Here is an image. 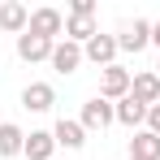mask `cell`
<instances>
[{"label": "cell", "instance_id": "44dd1931", "mask_svg": "<svg viewBox=\"0 0 160 160\" xmlns=\"http://www.w3.org/2000/svg\"><path fill=\"white\" fill-rule=\"evenodd\" d=\"M126 160H134V156H126Z\"/></svg>", "mask_w": 160, "mask_h": 160}, {"label": "cell", "instance_id": "6da1fadb", "mask_svg": "<svg viewBox=\"0 0 160 160\" xmlns=\"http://www.w3.org/2000/svg\"><path fill=\"white\" fill-rule=\"evenodd\" d=\"M130 87H134V74L126 69V65H108V69H100V95H104L108 104L126 100Z\"/></svg>", "mask_w": 160, "mask_h": 160}, {"label": "cell", "instance_id": "ffe728a7", "mask_svg": "<svg viewBox=\"0 0 160 160\" xmlns=\"http://www.w3.org/2000/svg\"><path fill=\"white\" fill-rule=\"evenodd\" d=\"M156 78H160V61H156Z\"/></svg>", "mask_w": 160, "mask_h": 160}, {"label": "cell", "instance_id": "4fadbf2b", "mask_svg": "<svg viewBox=\"0 0 160 160\" xmlns=\"http://www.w3.org/2000/svg\"><path fill=\"white\" fill-rule=\"evenodd\" d=\"M22 147H26V130L13 126V121H0V160L22 156Z\"/></svg>", "mask_w": 160, "mask_h": 160}, {"label": "cell", "instance_id": "277c9868", "mask_svg": "<svg viewBox=\"0 0 160 160\" xmlns=\"http://www.w3.org/2000/svg\"><path fill=\"white\" fill-rule=\"evenodd\" d=\"M82 56L91 61V65H100V69H108V65H117V56H121V43H117V35H95L91 43H82Z\"/></svg>", "mask_w": 160, "mask_h": 160}, {"label": "cell", "instance_id": "8992f818", "mask_svg": "<svg viewBox=\"0 0 160 160\" xmlns=\"http://www.w3.org/2000/svg\"><path fill=\"white\" fill-rule=\"evenodd\" d=\"M56 104V87L52 82H26L22 87V108L26 112H48Z\"/></svg>", "mask_w": 160, "mask_h": 160}, {"label": "cell", "instance_id": "9a60e30c", "mask_svg": "<svg viewBox=\"0 0 160 160\" xmlns=\"http://www.w3.org/2000/svg\"><path fill=\"white\" fill-rule=\"evenodd\" d=\"M130 156H134V160H160V134H152V130H134V138H130Z\"/></svg>", "mask_w": 160, "mask_h": 160}, {"label": "cell", "instance_id": "8fae6325", "mask_svg": "<svg viewBox=\"0 0 160 160\" xmlns=\"http://www.w3.org/2000/svg\"><path fill=\"white\" fill-rule=\"evenodd\" d=\"M52 39H39V35H18V56L26 61V65H35V61H52Z\"/></svg>", "mask_w": 160, "mask_h": 160}, {"label": "cell", "instance_id": "2e32d148", "mask_svg": "<svg viewBox=\"0 0 160 160\" xmlns=\"http://www.w3.org/2000/svg\"><path fill=\"white\" fill-rule=\"evenodd\" d=\"M95 35H100L95 18H69V13H65V39H74V43H91Z\"/></svg>", "mask_w": 160, "mask_h": 160}, {"label": "cell", "instance_id": "30bf717a", "mask_svg": "<svg viewBox=\"0 0 160 160\" xmlns=\"http://www.w3.org/2000/svg\"><path fill=\"white\" fill-rule=\"evenodd\" d=\"M22 156H26V160H56V138H52V130H30Z\"/></svg>", "mask_w": 160, "mask_h": 160}, {"label": "cell", "instance_id": "e0dca14e", "mask_svg": "<svg viewBox=\"0 0 160 160\" xmlns=\"http://www.w3.org/2000/svg\"><path fill=\"white\" fill-rule=\"evenodd\" d=\"M69 18H95V0H69Z\"/></svg>", "mask_w": 160, "mask_h": 160}, {"label": "cell", "instance_id": "52a82bcc", "mask_svg": "<svg viewBox=\"0 0 160 160\" xmlns=\"http://www.w3.org/2000/svg\"><path fill=\"white\" fill-rule=\"evenodd\" d=\"M26 26H30V9L22 0H4L0 4V30L4 35H26Z\"/></svg>", "mask_w": 160, "mask_h": 160}, {"label": "cell", "instance_id": "5bb4252c", "mask_svg": "<svg viewBox=\"0 0 160 160\" xmlns=\"http://www.w3.org/2000/svg\"><path fill=\"white\" fill-rule=\"evenodd\" d=\"M117 121H121V126H130V130H143V126H147V104H138L134 95L117 100Z\"/></svg>", "mask_w": 160, "mask_h": 160}, {"label": "cell", "instance_id": "ac0fdd59", "mask_svg": "<svg viewBox=\"0 0 160 160\" xmlns=\"http://www.w3.org/2000/svg\"><path fill=\"white\" fill-rule=\"evenodd\" d=\"M143 130L160 134V104H152V108H147V126H143Z\"/></svg>", "mask_w": 160, "mask_h": 160}, {"label": "cell", "instance_id": "7a4b0ae2", "mask_svg": "<svg viewBox=\"0 0 160 160\" xmlns=\"http://www.w3.org/2000/svg\"><path fill=\"white\" fill-rule=\"evenodd\" d=\"M78 121H82V130H87V134H91V130H108V126L117 121V104H108L104 95H91V100L82 104Z\"/></svg>", "mask_w": 160, "mask_h": 160}, {"label": "cell", "instance_id": "5b68a950", "mask_svg": "<svg viewBox=\"0 0 160 160\" xmlns=\"http://www.w3.org/2000/svg\"><path fill=\"white\" fill-rule=\"evenodd\" d=\"M82 61H87V56H82V43H74V39H56L52 61H48V65H52L56 74H74Z\"/></svg>", "mask_w": 160, "mask_h": 160}, {"label": "cell", "instance_id": "3957f363", "mask_svg": "<svg viewBox=\"0 0 160 160\" xmlns=\"http://www.w3.org/2000/svg\"><path fill=\"white\" fill-rule=\"evenodd\" d=\"M26 35H39V39H52V43H56V35H65V13H61V9H52V4L35 9V13H30Z\"/></svg>", "mask_w": 160, "mask_h": 160}, {"label": "cell", "instance_id": "7c38bea8", "mask_svg": "<svg viewBox=\"0 0 160 160\" xmlns=\"http://www.w3.org/2000/svg\"><path fill=\"white\" fill-rule=\"evenodd\" d=\"M130 95L138 100V104H160V78H156V69H143V74H134V87H130Z\"/></svg>", "mask_w": 160, "mask_h": 160}, {"label": "cell", "instance_id": "9c48e42d", "mask_svg": "<svg viewBox=\"0 0 160 160\" xmlns=\"http://www.w3.org/2000/svg\"><path fill=\"white\" fill-rule=\"evenodd\" d=\"M117 43H121V52H143V48L152 43V22H147V18H134L130 26L117 35Z\"/></svg>", "mask_w": 160, "mask_h": 160}, {"label": "cell", "instance_id": "d6986e66", "mask_svg": "<svg viewBox=\"0 0 160 160\" xmlns=\"http://www.w3.org/2000/svg\"><path fill=\"white\" fill-rule=\"evenodd\" d=\"M152 43L160 48V22H152Z\"/></svg>", "mask_w": 160, "mask_h": 160}, {"label": "cell", "instance_id": "ba28073f", "mask_svg": "<svg viewBox=\"0 0 160 160\" xmlns=\"http://www.w3.org/2000/svg\"><path fill=\"white\" fill-rule=\"evenodd\" d=\"M52 138H56V147L78 152L82 143H87V130H82V121H78V117H61V121L52 126Z\"/></svg>", "mask_w": 160, "mask_h": 160}]
</instances>
